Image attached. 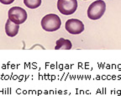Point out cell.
Wrapping results in <instances>:
<instances>
[{"label":"cell","mask_w":121,"mask_h":96,"mask_svg":"<svg viewBox=\"0 0 121 96\" xmlns=\"http://www.w3.org/2000/svg\"><path fill=\"white\" fill-rule=\"evenodd\" d=\"M13 1H14V0H0V3L3 4H6V5H8V4H11Z\"/></svg>","instance_id":"obj_9"},{"label":"cell","mask_w":121,"mask_h":96,"mask_svg":"<svg viewBox=\"0 0 121 96\" xmlns=\"http://www.w3.org/2000/svg\"><path fill=\"white\" fill-rule=\"evenodd\" d=\"M60 25H61V20L58 15L55 14H50L45 15L41 19V26L45 31H56L60 29Z\"/></svg>","instance_id":"obj_1"},{"label":"cell","mask_w":121,"mask_h":96,"mask_svg":"<svg viewBox=\"0 0 121 96\" xmlns=\"http://www.w3.org/2000/svg\"><path fill=\"white\" fill-rule=\"evenodd\" d=\"M19 30V25H17L15 23L12 22L9 19H7L5 25V32L8 36L9 37H13L18 34Z\"/></svg>","instance_id":"obj_6"},{"label":"cell","mask_w":121,"mask_h":96,"mask_svg":"<svg viewBox=\"0 0 121 96\" xmlns=\"http://www.w3.org/2000/svg\"><path fill=\"white\" fill-rule=\"evenodd\" d=\"M65 28L70 34L78 35L84 30V25L81 20L78 19H70L66 22Z\"/></svg>","instance_id":"obj_5"},{"label":"cell","mask_w":121,"mask_h":96,"mask_svg":"<svg viewBox=\"0 0 121 96\" xmlns=\"http://www.w3.org/2000/svg\"><path fill=\"white\" fill-rule=\"evenodd\" d=\"M72 44L69 40H66V39H64V38H60V39L56 41L55 49L56 50H60V49L70 50V49H72Z\"/></svg>","instance_id":"obj_7"},{"label":"cell","mask_w":121,"mask_h":96,"mask_svg":"<svg viewBox=\"0 0 121 96\" xmlns=\"http://www.w3.org/2000/svg\"><path fill=\"white\" fill-rule=\"evenodd\" d=\"M57 9L60 14L64 15L72 14L78 9V1L77 0H58Z\"/></svg>","instance_id":"obj_4"},{"label":"cell","mask_w":121,"mask_h":96,"mask_svg":"<svg viewBox=\"0 0 121 96\" xmlns=\"http://www.w3.org/2000/svg\"><path fill=\"white\" fill-rule=\"evenodd\" d=\"M8 15L9 19L17 25L25 23L27 19L26 11L21 7H12L8 12Z\"/></svg>","instance_id":"obj_3"},{"label":"cell","mask_w":121,"mask_h":96,"mask_svg":"<svg viewBox=\"0 0 121 96\" xmlns=\"http://www.w3.org/2000/svg\"><path fill=\"white\" fill-rule=\"evenodd\" d=\"M106 10V4L103 0H97L89 5L87 9V16L92 20L101 19Z\"/></svg>","instance_id":"obj_2"},{"label":"cell","mask_w":121,"mask_h":96,"mask_svg":"<svg viewBox=\"0 0 121 96\" xmlns=\"http://www.w3.org/2000/svg\"><path fill=\"white\" fill-rule=\"evenodd\" d=\"M24 4L29 9H34L40 7L41 4V0H24Z\"/></svg>","instance_id":"obj_8"}]
</instances>
